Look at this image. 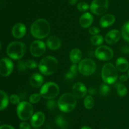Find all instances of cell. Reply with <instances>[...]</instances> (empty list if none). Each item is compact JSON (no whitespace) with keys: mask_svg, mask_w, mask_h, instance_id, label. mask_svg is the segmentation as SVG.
<instances>
[{"mask_svg":"<svg viewBox=\"0 0 129 129\" xmlns=\"http://www.w3.org/2000/svg\"><path fill=\"white\" fill-rule=\"evenodd\" d=\"M30 32L35 38L39 39H44L50 34V24L45 19H37L31 25Z\"/></svg>","mask_w":129,"mask_h":129,"instance_id":"cell-1","label":"cell"},{"mask_svg":"<svg viewBox=\"0 0 129 129\" xmlns=\"http://www.w3.org/2000/svg\"><path fill=\"white\" fill-rule=\"evenodd\" d=\"M59 67L57 58L52 56H47L41 59L39 64L40 73L45 75H50L55 73Z\"/></svg>","mask_w":129,"mask_h":129,"instance_id":"cell-2","label":"cell"},{"mask_svg":"<svg viewBox=\"0 0 129 129\" xmlns=\"http://www.w3.org/2000/svg\"><path fill=\"white\" fill-rule=\"evenodd\" d=\"M76 105V99L73 94H63L57 102L58 108L60 111L69 113L73 111Z\"/></svg>","mask_w":129,"mask_h":129,"instance_id":"cell-3","label":"cell"},{"mask_svg":"<svg viewBox=\"0 0 129 129\" xmlns=\"http://www.w3.org/2000/svg\"><path fill=\"white\" fill-rule=\"evenodd\" d=\"M117 70L115 66L112 63L105 64L102 70V77L103 82L109 85L115 83L118 77Z\"/></svg>","mask_w":129,"mask_h":129,"instance_id":"cell-4","label":"cell"},{"mask_svg":"<svg viewBox=\"0 0 129 129\" xmlns=\"http://www.w3.org/2000/svg\"><path fill=\"white\" fill-rule=\"evenodd\" d=\"M26 49V45L24 43L20 41H15L11 42L8 46L6 52L11 59H19L23 56Z\"/></svg>","mask_w":129,"mask_h":129,"instance_id":"cell-5","label":"cell"},{"mask_svg":"<svg viewBox=\"0 0 129 129\" xmlns=\"http://www.w3.org/2000/svg\"><path fill=\"white\" fill-rule=\"evenodd\" d=\"M60 89L55 82H47L43 85L40 89V94L43 98L46 99H52L59 95Z\"/></svg>","mask_w":129,"mask_h":129,"instance_id":"cell-6","label":"cell"},{"mask_svg":"<svg viewBox=\"0 0 129 129\" xmlns=\"http://www.w3.org/2000/svg\"><path fill=\"white\" fill-rule=\"evenodd\" d=\"M17 115L20 120L26 121L30 119L34 115V107L31 103L26 101H22L18 104Z\"/></svg>","mask_w":129,"mask_h":129,"instance_id":"cell-7","label":"cell"},{"mask_svg":"<svg viewBox=\"0 0 129 129\" xmlns=\"http://www.w3.org/2000/svg\"><path fill=\"white\" fill-rule=\"evenodd\" d=\"M96 70V63L90 58L81 59L78 64V70L84 76H89L93 74Z\"/></svg>","mask_w":129,"mask_h":129,"instance_id":"cell-8","label":"cell"},{"mask_svg":"<svg viewBox=\"0 0 129 129\" xmlns=\"http://www.w3.org/2000/svg\"><path fill=\"white\" fill-rule=\"evenodd\" d=\"M91 11L96 15H103L108 8V0H93L89 6Z\"/></svg>","mask_w":129,"mask_h":129,"instance_id":"cell-9","label":"cell"},{"mask_svg":"<svg viewBox=\"0 0 129 129\" xmlns=\"http://www.w3.org/2000/svg\"><path fill=\"white\" fill-rule=\"evenodd\" d=\"M94 55L97 59L102 61H108L113 56L112 48L107 46H100L96 49Z\"/></svg>","mask_w":129,"mask_h":129,"instance_id":"cell-10","label":"cell"},{"mask_svg":"<svg viewBox=\"0 0 129 129\" xmlns=\"http://www.w3.org/2000/svg\"><path fill=\"white\" fill-rule=\"evenodd\" d=\"M30 51L31 54L34 56H41L45 53V51H46V45L42 40H35L30 45Z\"/></svg>","mask_w":129,"mask_h":129,"instance_id":"cell-11","label":"cell"},{"mask_svg":"<svg viewBox=\"0 0 129 129\" xmlns=\"http://www.w3.org/2000/svg\"><path fill=\"white\" fill-rule=\"evenodd\" d=\"M13 67V63L10 58H2L0 60V75L3 77H8L12 73Z\"/></svg>","mask_w":129,"mask_h":129,"instance_id":"cell-12","label":"cell"},{"mask_svg":"<svg viewBox=\"0 0 129 129\" xmlns=\"http://www.w3.org/2000/svg\"><path fill=\"white\" fill-rule=\"evenodd\" d=\"M72 91H73V94L76 98L81 99L85 97L88 92V89L84 83L78 82L73 85L72 87Z\"/></svg>","mask_w":129,"mask_h":129,"instance_id":"cell-13","label":"cell"},{"mask_svg":"<svg viewBox=\"0 0 129 129\" xmlns=\"http://www.w3.org/2000/svg\"><path fill=\"white\" fill-rule=\"evenodd\" d=\"M121 32L118 30L113 29L108 32L105 35V40L108 44H114L118 42L121 37Z\"/></svg>","mask_w":129,"mask_h":129,"instance_id":"cell-14","label":"cell"},{"mask_svg":"<svg viewBox=\"0 0 129 129\" xmlns=\"http://www.w3.org/2000/svg\"><path fill=\"white\" fill-rule=\"evenodd\" d=\"M45 116L44 113L38 111L32 115L30 120V123L33 127L39 128L45 122Z\"/></svg>","mask_w":129,"mask_h":129,"instance_id":"cell-15","label":"cell"},{"mask_svg":"<svg viewBox=\"0 0 129 129\" xmlns=\"http://www.w3.org/2000/svg\"><path fill=\"white\" fill-rule=\"evenodd\" d=\"M26 32V26L22 23H17L13 27L12 35L16 39H20L25 35Z\"/></svg>","mask_w":129,"mask_h":129,"instance_id":"cell-16","label":"cell"},{"mask_svg":"<svg viewBox=\"0 0 129 129\" xmlns=\"http://www.w3.org/2000/svg\"><path fill=\"white\" fill-rule=\"evenodd\" d=\"M93 22V16L89 13H84L79 18V23L81 27L89 28Z\"/></svg>","mask_w":129,"mask_h":129,"instance_id":"cell-17","label":"cell"},{"mask_svg":"<svg viewBox=\"0 0 129 129\" xmlns=\"http://www.w3.org/2000/svg\"><path fill=\"white\" fill-rule=\"evenodd\" d=\"M115 22V16L112 14L104 15L100 20V25L102 28H107L112 26Z\"/></svg>","mask_w":129,"mask_h":129,"instance_id":"cell-18","label":"cell"},{"mask_svg":"<svg viewBox=\"0 0 129 129\" xmlns=\"http://www.w3.org/2000/svg\"><path fill=\"white\" fill-rule=\"evenodd\" d=\"M30 83L32 87L39 88L41 87L44 82V77L40 73H34L30 78Z\"/></svg>","mask_w":129,"mask_h":129,"instance_id":"cell-19","label":"cell"},{"mask_svg":"<svg viewBox=\"0 0 129 129\" xmlns=\"http://www.w3.org/2000/svg\"><path fill=\"white\" fill-rule=\"evenodd\" d=\"M47 46L52 50H57L61 46V41L59 37L55 35H51L47 39Z\"/></svg>","mask_w":129,"mask_h":129,"instance_id":"cell-20","label":"cell"},{"mask_svg":"<svg viewBox=\"0 0 129 129\" xmlns=\"http://www.w3.org/2000/svg\"><path fill=\"white\" fill-rule=\"evenodd\" d=\"M115 67L120 72H125L129 69V63L126 58L120 57L116 60Z\"/></svg>","mask_w":129,"mask_h":129,"instance_id":"cell-21","label":"cell"},{"mask_svg":"<svg viewBox=\"0 0 129 129\" xmlns=\"http://www.w3.org/2000/svg\"><path fill=\"white\" fill-rule=\"evenodd\" d=\"M69 58L72 63L74 64L79 63L82 58V52L78 48H74L70 51Z\"/></svg>","mask_w":129,"mask_h":129,"instance_id":"cell-22","label":"cell"},{"mask_svg":"<svg viewBox=\"0 0 129 129\" xmlns=\"http://www.w3.org/2000/svg\"><path fill=\"white\" fill-rule=\"evenodd\" d=\"M78 65L73 63L69 68V70L67 72L65 75V78L68 80H71L76 77L78 75Z\"/></svg>","mask_w":129,"mask_h":129,"instance_id":"cell-23","label":"cell"},{"mask_svg":"<svg viewBox=\"0 0 129 129\" xmlns=\"http://www.w3.org/2000/svg\"><path fill=\"white\" fill-rule=\"evenodd\" d=\"M9 97L7 94L0 90V111L3 110L8 105Z\"/></svg>","mask_w":129,"mask_h":129,"instance_id":"cell-24","label":"cell"},{"mask_svg":"<svg viewBox=\"0 0 129 129\" xmlns=\"http://www.w3.org/2000/svg\"><path fill=\"white\" fill-rule=\"evenodd\" d=\"M115 87L117 89V94L120 97H124L127 94V88L125 85L120 82H118L115 84Z\"/></svg>","mask_w":129,"mask_h":129,"instance_id":"cell-25","label":"cell"},{"mask_svg":"<svg viewBox=\"0 0 129 129\" xmlns=\"http://www.w3.org/2000/svg\"><path fill=\"white\" fill-rule=\"evenodd\" d=\"M55 123L59 127L62 129H66L68 126V121L66 120L62 115H59L55 118Z\"/></svg>","mask_w":129,"mask_h":129,"instance_id":"cell-26","label":"cell"},{"mask_svg":"<svg viewBox=\"0 0 129 129\" xmlns=\"http://www.w3.org/2000/svg\"><path fill=\"white\" fill-rule=\"evenodd\" d=\"M84 106L87 110H90L93 108L94 105V100L93 96L91 95H88L85 96L84 99Z\"/></svg>","mask_w":129,"mask_h":129,"instance_id":"cell-27","label":"cell"},{"mask_svg":"<svg viewBox=\"0 0 129 129\" xmlns=\"http://www.w3.org/2000/svg\"><path fill=\"white\" fill-rule=\"evenodd\" d=\"M121 34L124 40L129 42V21L123 25L121 30Z\"/></svg>","mask_w":129,"mask_h":129,"instance_id":"cell-28","label":"cell"},{"mask_svg":"<svg viewBox=\"0 0 129 129\" xmlns=\"http://www.w3.org/2000/svg\"><path fill=\"white\" fill-rule=\"evenodd\" d=\"M104 41V39L103 37L100 35H93L91 38V42L94 46H101V44H103Z\"/></svg>","mask_w":129,"mask_h":129,"instance_id":"cell-29","label":"cell"},{"mask_svg":"<svg viewBox=\"0 0 129 129\" xmlns=\"http://www.w3.org/2000/svg\"><path fill=\"white\" fill-rule=\"evenodd\" d=\"M108 85L109 84L103 83L100 87V92L102 96H105L109 94L110 91V86Z\"/></svg>","mask_w":129,"mask_h":129,"instance_id":"cell-30","label":"cell"},{"mask_svg":"<svg viewBox=\"0 0 129 129\" xmlns=\"http://www.w3.org/2000/svg\"><path fill=\"white\" fill-rule=\"evenodd\" d=\"M77 8L81 12H85L89 8V6L86 2H79L77 5Z\"/></svg>","mask_w":129,"mask_h":129,"instance_id":"cell-31","label":"cell"},{"mask_svg":"<svg viewBox=\"0 0 129 129\" xmlns=\"http://www.w3.org/2000/svg\"><path fill=\"white\" fill-rule=\"evenodd\" d=\"M41 97L42 96L41 95H40V94H32L30 96L29 101H30V102L32 104L37 103V102H39V101H40Z\"/></svg>","mask_w":129,"mask_h":129,"instance_id":"cell-32","label":"cell"},{"mask_svg":"<svg viewBox=\"0 0 129 129\" xmlns=\"http://www.w3.org/2000/svg\"><path fill=\"white\" fill-rule=\"evenodd\" d=\"M57 106V103L54 101V99H49L47 102V107L50 111H54Z\"/></svg>","mask_w":129,"mask_h":129,"instance_id":"cell-33","label":"cell"},{"mask_svg":"<svg viewBox=\"0 0 129 129\" xmlns=\"http://www.w3.org/2000/svg\"><path fill=\"white\" fill-rule=\"evenodd\" d=\"M25 64H26L27 68H30V69H34V68L39 67V64L34 59H28L27 61H25Z\"/></svg>","mask_w":129,"mask_h":129,"instance_id":"cell-34","label":"cell"},{"mask_svg":"<svg viewBox=\"0 0 129 129\" xmlns=\"http://www.w3.org/2000/svg\"><path fill=\"white\" fill-rule=\"evenodd\" d=\"M10 101L13 104H18L20 102V98L17 94H11L10 97Z\"/></svg>","mask_w":129,"mask_h":129,"instance_id":"cell-35","label":"cell"},{"mask_svg":"<svg viewBox=\"0 0 129 129\" xmlns=\"http://www.w3.org/2000/svg\"><path fill=\"white\" fill-rule=\"evenodd\" d=\"M17 68L20 72H25L26 68H27L26 64H25V61H19L18 62Z\"/></svg>","mask_w":129,"mask_h":129,"instance_id":"cell-36","label":"cell"},{"mask_svg":"<svg viewBox=\"0 0 129 129\" xmlns=\"http://www.w3.org/2000/svg\"><path fill=\"white\" fill-rule=\"evenodd\" d=\"M88 32H89V34L92 35H98V34L100 32V30L98 29V27H90L88 29Z\"/></svg>","mask_w":129,"mask_h":129,"instance_id":"cell-37","label":"cell"},{"mask_svg":"<svg viewBox=\"0 0 129 129\" xmlns=\"http://www.w3.org/2000/svg\"><path fill=\"white\" fill-rule=\"evenodd\" d=\"M20 129H31V126H30V124L27 122H21L20 124Z\"/></svg>","mask_w":129,"mask_h":129,"instance_id":"cell-38","label":"cell"},{"mask_svg":"<svg viewBox=\"0 0 129 129\" xmlns=\"http://www.w3.org/2000/svg\"><path fill=\"white\" fill-rule=\"evenodd\" d=\"M129 78L128 75H126V74H122L120 77H119V80L120 82H126V81L128 80V78Z\"/></svg>","mask_w":129,"mask_h":129,"instance_id":"cell-39","label":"cell"},{"mask_svg":"<svg viewBox=\"0 0 129 129\" xmlns=\"http://www.w3.org/2000/svg\"><path fill=\"white\" fill-rule=\"evenodd\" d=\"M0 129H15L14 127L9 125H3L0 126Z\"/></svg>","mask_w":129,"mask_h":129,"instance_id":"cell-40","label":"cell"},{"mask_svg":"<svg viewBox=\"0 0 129 129\" xmlns=\"http://www.w3.org/2000/svg\"><path fill=\"white\" fill-rule=\"evenodd\" d=\"M88 93L89 94V95H93L96 93V89H95L93 88V87H91V88L88 89Z\"/></svg>","mask_w":129,"mask_h":129,"instance_id":"cell-41","label":"cell"},{"mask_svg":"<svg viewBox=\"0 0 129 129\" xmlns=\"http://www.w3.org/2000/svg\"><path fill=\"white\" fill-rule=\"evenodd\" d=\"M78 0H69V3L70 5H75L77 2H78Z\"/></svg>","mask_w":129,"mask_h":129,"instance_id":"cell-42","label":"cell"},{"mask_svg":"<svg viewBox=\"0 0 129 129\" xmlns=\"http://www.w3.org/2000/svg\"><path fill=\"white\" fill-rule=\"evenodd\" d=\"M81 129H91V128H90L89 126H83Z\"/></svg>","mask_w":129,"mask_h":129,"instance_id":"cell-43","label":"cell"},{"mask_svg":"<svg viewBox=\"0 0 129 129\" xmlns=\"http://www.w3.org/2000/svg\"><path fill=\"white\" fill-rule=\"evenodd\" d=\"M1 43H0V50H1Z\"/></svg>","mask_w":129,"mask_h":129,"instance_id":"cell-44","label":"cell"},{"mask_svg":"<svg viewBox=\"0 0 129 129\" xmlns=\"http://www.w3.org/2000/svg\"><path fill=\"white\" fill-rule=\"evenodd\" d=\"M128 77H129V69H128Z\"/></svg>","mask_w":129,"mask_h":129,"instance_id":"cell-45","label":"cell"},{"mask_svg":"<svg viewBox=\"0 0 129 129\" xmlns=\"http://www.w3.org/2000/svg\"><path fill=\"white\" fill-rule=\"evenodd\" d=\"M0 123H1V122H0Z\"/></svg>","mask_w":129,"mask_h":129,"instance_id":"cell-46","label":"cell"}]
</instances>
